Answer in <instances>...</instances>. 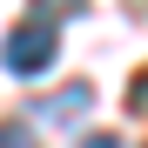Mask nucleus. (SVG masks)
<instances>
[{
	"label": "nucleus",
	"instance_id": "obj_1",
	"mask_svg": "<svg viewBox=\"0 0 148 148\" xmlns=\"http://www.w3.org/2000/svg\"><path fill=\"white\" fill-rule=\"evenodd\" d=\"M54 54H61V20H40V14H27V20L7 34V47H0L7 74H27V81L54 67Z\"/></svg>",
	"mask_w": 148,
	"mask_h": 148
},
{
	"label": "nucleus",
	"instance_id": "obj_2",
	"mask_svg": "<svg viewBox=\"0 0 148 148\" xmlns=\"http://www.w3.org/2000/svg\"><path fill=\"white\" fill-rule=\"evenodd\" d=\"M88 101H94V88H88V81H74L67 94H54V101H40V121H67V114H81Z\"/></svg>",
	"mask_w": 148,
	"mask_h": 148
},
{
	"label": "nucleus",
	"instance_id": "obj_3",
	"mask_svg": "<svg viewBox=\"0 0 148 148\" xmlns=\"http://www.w3.org/2000/svg\"><path fill=\"white\" fill-rule=\"evenodd\" d=\"M0 148H40V141L20 128V121H0Z\"/></svg>",
	"mask_w": 148,
	"mask_h": 148
},
{
	"label": "nucleus",
	"instance_id": "obj_4",
	"mask_svg": "<svg viewBox=\"0 0 148 148\" xmlns=\"http://www.w3.org/2000/svg\"><path fill=\"white\" fill-rule=\"evenodd\" d=\"M81 148H114V141H108V135H94V141H81Z\"/></svg>",
	"mask_w": 148,
	"mask_h": 148
}]
</instances>
